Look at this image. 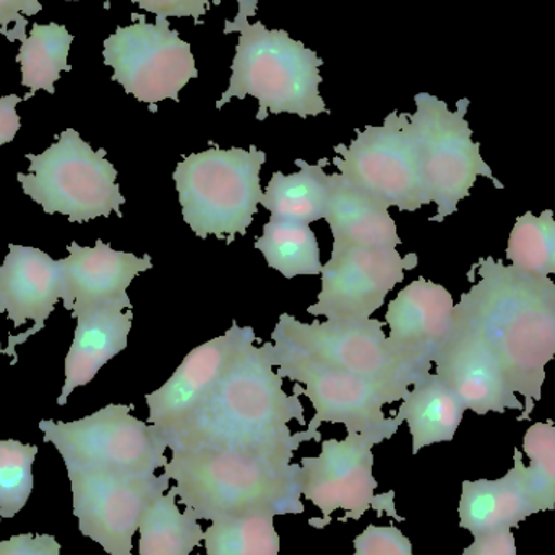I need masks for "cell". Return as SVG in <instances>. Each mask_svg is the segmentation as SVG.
I'll list each match as a JSON object with an SVG mask.
<instances>
[{
    "instance_id": "cell-23",
    "label": "cell",
    "mask_w": 555,
    "mask_h": 555,
    "mask_svg": "<svg viewBox=\"0 0 555 555\" xmlns=\"http://www.w3.org/2000/svg\"><path fill=\"white\" fill-rule=\"evenodd\" d=\"M323 220L332 231V247H393L401 244L388 208L343 179L330 175V198Z\"/></svg>"
},
{
    "instance_id": "cell-5",
    "label": "cell",
    "mask_w": 555,
    "mask_h": 555,
    "mask_svg": "<svg viewBox=\"0 0 555 555\" xmlns=\"http://www.w3.org/2000/svg\"><path fill=\"white\" fill-rule=\"evenodd\" d=\"M267 153L257 146L214 149L185 156L176 166V191L182 218L201 240L246 236L263 201L260 171Z\"/></svg>"
},
{
    "instance_id": "cell-41",
    "label": "cell",
    "mask_w": 555,
    "mask_h": 555,
    "mask_svg": "<svg viewBox=\"0 0 555 555\" xmlns=\"http://www.w3.org/2000/svg\"><path fill=\"white\" fill-rule=\"evenodd\" d=\"M67 2H80V0H67Z\"/></svg>"
},
{
    "instance_id": "cell-31",
    "label": "cell",
    "mask_w": 555,
    "mask_h": 555,
    "mask_svg": "<svg viewBox=\"0 0 555 555\" xmlns=\"http://www.w3.org/2000/svg\"><path fill=\"white\" fill-rule=\"evenodd\" d=\"M524 452L530 459L525 466L528 494L538 514L555 508V424L534 423L524 437Z\"/></svg>"
},
{
    "instance_id": "cell-18",
    "label": "cell",
    "mask_w": 555,
    "mask_h": 555,
    "mask_svg": "<svg viewBox=\"0 0 555 555\" xmlns=\"http://www.w3.org/2000/svg\"><path fill=\"white\" fill-rule=\"evenodd\" d=\"M0 287L9 320L18 328L33 320L35 325L28 332L9 336V346L2 354L10 356L15 365L18 361L15 348L29 336L44 328L55 304L64 299V260H54L35 247L10 244L3 266L0 267Z\"/></svg>"
},
{
    "instance_id": "cell-2",
    "label": "cell",
    "mask_w": 555,
    "mask_h": 555,
    "mask_svg": "<svg viewBox=\"0 0 555 555\" xmlns=\"http://www.w3.org/2000/svg\"><path fill=\"white\" fill-rule=\"evenodd\" d=\"M273 369L260 346H247L197 410L169 434V449L234 450L289 465L304 442L322 440L309 429L291 433V421L306 424L302 387L296 384L287 395Z\"/></svg>"
},
{
    "instance_id": "cell-40",
    "label": "cell",
    "mask_w": 555,
    "mask_h": 555,
    "mask_svg": "<svg viewBox=\"0 0 555 555\" xmlns=\"http://www.w3.org/2000/svg\"><path fill=\"white\" fill-rule=\"evenodd\" d=\"M5 312V304H3L2 287H0V315Z\"/></svg>"
},
{
    "instance_id": "cell-17",
    "label": "cell",
    "mask_w": 555,
    "mask_h": 555,
    "mask_svg": "<svg viewBox=\"0 0 555 555\" xmlns=\"http://www.w3.org/2000/svg\"><path fill=\"white\" fill-rule=\"evenodd\" d=\"M436 374L455 391L466 410L489 413L521 411L518 398L499 359L468 326L453 319L452 332L434 358Z\"/></svg>"
},
{
    "instance_id": "cell-36",
    "label": "cell",
    "mask_w": 555,
    "mask_h": 555,
    "mask_svg": "<svg viewBox=\"0 0 555 555\" xmlns=\"http://www.w3.org/2000/svg\"><path fill=\"white\" fill-rule=\"evenodd\" d=\"M0 555H61V544L51 534H18L0 541Z\"/></svg>"
},
{
    "instance_id": "cell-33",
    "label": "cell",
    "mask_w": 555,
    "mask_h": 555,
    "mask_svg": "<svg viewBox=\"0 0 555 555\" xmlns=\"http://www.w3.org/2000/svg\"><path fill=\"white\" fill-rule=\"evenodd\" d=\"M354 555H413V544L393 525H369L354 540Z\"/></svg>"
},
{
    "instance_id": "cell-25",
    "label": "cell",
    "mask_w": 555,
    "mask_h": 555,
    "mask_svg": "<svg viewBox=\"0 0 555 555\" xmlns=\"http://www.w3.org/2000/svg\"><path fill=\"white\" fill-rule=\"evenodd\" d=\"M296 165L299 171L294 175L273 172L260 205L278 220L312 224L323 220L328 207L330 175L323 171L326 159L317 165L296 159Z\"/></svg>"
},
{
    "instance_id": "cell-1",
    "label": "cell",
    "mask_w": 555,
    "mask_h": 555,
    "mask_svg": "<svg viewBox=\"0 0 555 555\" xmlns=\"http://www.w3.org/2000/svg\"><path fill=\"white\" fill-rule=\"evenodd\" d=\"M478 276L455 304L453 319L476 333L504 367L528 420L543 398L546 367L555 358V283L494 257L479 259Z\"/></svg>"
},
{
    "instance_id": "cell-15",
    "label": "cell",
    "mask_w": 555,
    "mask_h": 555,
    "mask_svg": "<svg viewBox=\"0 0 555 555\" xmlns=\"http://www.w3.org/2000/svg\"><path fill=\"white\" fill-rule=\"evenodd\" d=\"M417 262L416 254L401 257L393 247H332L317 302L307 313L335 322L371 319Z\"/></svg>"
},
{
    "instance_id": "cell-6",
    "label": "cell",
    "mask_w": 555,
    "mask_h": 555,
    "mask_svg": "<svg viewBox=\"0 0 555 555\" xmlns=\"http://www.w3.org/2000/svg\"><path fill=\"white\" fill-rule=\"evenodd\" d=\"M260 349L281 378L302 387L304 397L315 410L307 424L312 433H319L323 423L343 424L348 434H372L388 440L403 424L400 417L385 416L384 406L403 401L410 385L332 367L286 343H266Z\"/></svg>"
},
{
    "instance_id": "cell-10",
    "label": "cell",
    "mask_w": 555,
    "mask_h": 555,
    "mask_svg": "<svg viewBox=\"0 0 555 555\" xmlns=\"http://www.w3.org/2000/svg\"><path fill=\"white\" fill-rule=\"evenodd\" d=\"M335 153L333 165L343 179L388 210L414 214L429 205L410 114H388L382 126L365 127Z\"/></svg>"
},
{
    "instance_id": "cell-16",
    "label": "cell",
    "mask_w": 555,
    "mask_h": 555,
    "mask_svg": "<svg viewBox=\"0 0 555 555\" xmlns=\"http://www.w3.org/2000/svg\"><path fill=\"white\" fill-rule=\"evenodd\" d=\"M256 341V330L240 326L234 320L224 335L192 349L168 382L146 395L149 424L158 427L168 439L197 410L244 349Z\"/></svg>"
},
{
    "instance_id": "cell-22",
    "label": "cell",
    "mask_w": 555,
    "mask_h": 555,
    "mask_svg": "<svg viewBox=\"0 0 555 555\" xmlns=\"http://www.w3.org/2000/svg\"><path fill=\"white\" fill-rule=\"evenodd\" d=\"M538 514L528 494L524 475V453L515 449L514 468L501 479L463 482L460 499V528L473 538L514 530Z\"/></svg>"
},
{
    "instance_id": "cell-12",
    "label": "cell",
    "mask_w": 555,
    "mask_h": 555,
    "mask_svg": "<svg viewBox=\"0 0 555 555\" xmlns=\"http://www.w3.org/2000/svg\"><path fill=\"white\" fill-rule=\"evenodd\" d=\"M132 18L133 23L119 26L104 39V64L127 94L156 111L163 101H179L189 81L198 78L197 64L191 44L171 28L169 20Z\"/></svg>"
},
{
    "instance_id": "cell-42",
    "label": "cell",
    "mask_w": 555,
    "mask_h": 555,
    "mask_svg": "<svg viewBox=\"0 0 555 555\" xmlns=\"http://www.w3.org/2000/svg\"><path fill=\"white\" fill-rule=\"evenodd\" d=\"M3 352V349H2V346H0V354H2Z\"/></svg>"
},
{
    "instance_id": "cell-35",
    "label": "cell",
    "mask_w": 555,
    "mask_h": 555,
    "mask_svg": "<svg viewBox=\"0 0 555 555\" xmlns=\"http://www.w3.org/2000/svg\"><path fill=\"white\" fill-rule=\"evenodd\" d=\"M140 10L153 13L156 18H194L207 15L211 2L220 5V0H130Z\"/></svg>"
},
{
    "instance_id": "cell-37",
    "label": "cell",
    "mask_w": 555,
    "mask_h": 555,
    "mask_svg": "<svg viewBox=\"0 0 555 555\" xmlns=\"http://www.w3.org/2000/svg\"><path fill=\"white\" fill-rule=\"evenodd\" d=\"M463 555H518L512 530L475 538V543L463 551Z\"/></svg>"
},
{
    "instance_id": "cell-34",
    "label": "cell",
    "mask_w": 555,
    "mask_h": 555,
    "mask_svg": "<svg viewBox=\"0 0 555 555\" xmlns=\"http://www.w3.org/2000/svg\"><path fill=\"white\" fill-rule=\"evenodd\" d=\"M42 12L39 0H0V35L10 42L22 41L28 36V16Z\"/></svg>"
},
{
    "instance_id": "cell-4",
    "label": "cell",
    "mask_w": 555,
    "mask_h": 555,
    "mask_svg": "<svg viewBox=\"0 0 555 555\" xmlns=\"http://www.w3.org/2000/svg\"><path fill=\"white\" fill-rule=\"evenodd\" d=\"M227 33H240L231 78L217 103L221 109L231 100L253 96L259 101L257 119L272 114L317 117L328 113L320 94L323 61L304 42L284 29H269L262 22L250 23L236 15L227 23Z\"/></svg>"
},
{
    "instance_id": "cell-7",
    "label": "cell",
    "mask_w": 555,
    "mask_h": 555,
    "mask_svg": "<svg viewBox=\"0 0 555 555\" xmlns=\"http://www.w3.org/2000/svg\"><path fill=\"white\" fill-rule=\"evenodd\" d=\"M106 155V150L91 149L77 130L67 129L41 155H26L29 175L20 172L16 179L44 214L65 215L70 223L83 224L111 214L122 218L126 197Z\"/></svg>"
},
{
    "instance_id": "cell-29",
    "label": "cell",
    "mask_w": 555,
    "mask_h": 555,
    "mask_svg": "<svg viewBox=\"0 0 555 555\" xmlns=\"http://www.w3.org/2000/svg\"><path fill=\"white\" fill-rule=\"evenodd\" d=\"M208 555H280L275 517L267 514L214 521L205 531Z\"/></svg>"
},
{
    "instance_id": "cell-43",
    "label": "cell",
    "mask_w": 555,
    "mask_h": 555,
    "mask_svg": "<svg viewBox=\"0 0 555 555\" xmlns=\"http://www.w3.org/2000/svg\"><path fill=\"white\" fill-rule=\"evenodd\" d=\"M0 520H2V517H0Z\"/></svg>"
},
{
    "instance_id": "cell-14",
    "label": "cell",
    "mask_w": 555,
    "mask_h": 555,
    "mask_svg": "<svg viewBox=\"0 0 555 555\" xmlns=\"http://www.w3.org/2000/svg\"><path fill=\"white\" fill-rule=\"evenodd\" d=\"M74 515L83 537L109 555H133V534L153 504L168 491L171 479L162 476H124L68 468Z\"/></svg>"
},
{
    "instance_id": "cell-27",
    "label": "cell",
    "mask_w": 555,
    "mask_h": 555,
    "mask_svg": "<svg viewBox=\"0 0 555 555\" xmlns=\"http://www.w3.org/2000/svg\"><path fill=\"white\" fill-rule=\"evenodd\" d=\"M178 492L163 494L140 524V555H191L205 538L204 528L191 507L179 512Z\"/></svg>"
},
{
    "instance_id": "cell-19",
    "label": "cell",
    "mask_w": 555,
    "mask_h": 555,
    "mask_svg": "<svg viewBox=\"0 0 555 555\" xmlns=\"http://www.w3.org/2000/svg\"><path fill=\"white\" fill-rule=\"evenodd\" d=\"M64 259V307L70 312L100 306H124L133 309L127 289L140 273L153 269L152 257L114 250L96 241L93 249L68 244Z\"/></svg>"
},
{
    "instance_id": "cell-26",
    "label": "cell",
    "mask_w": 555,
    "mask_h": 555,
    "mask_svg": "<svg viewBox=\"0 0 555 555\" xmlns=\"http://www.w3.org/2000/svg\"><path fill=\"white\" fill-rule=\"evenodd\" d=\"M74 44V35L67 26L51 22L48 25L33 23L28 36L20 41L16 62L22 74V85L29 93V100L38 91L55 93V83L64 72H70L68 55Z\"/></svg>"
},
{
    "instance_id": "cell-21",
    "label": "cell",
    "mask_w": 555,
    "mask_h": 555,
    "mask_svg": "<svg viewBox=\"0 0 555 555\" xmlns=\"http://www.w3.org/2000/svg\"><path fill=\"white\" fill-rule=\"evenodd\" d=\"M77 319L74 343L65 358V382L59 406L67 404L68 397L77 387L90 384L100 369L129 345L132 330V310L124 306L88 307L74 310Z\"/></svg>"
},
{
    "instance_id": "cell-38",
    "label": "cell",
    "mask_w": 555,
    "mask_h": 555,
    "mask_svg": "<svg viewBox=\"0 0 555 555\" xmlns=\"http://www.w3.org/2000/svg\"><path fill=\"white\" fill-rule=\"evenodd\" d=\"M22 101L23 98L18 94H7L0 98V146L12 142L22 127V120L16 113V107Z\"/></svg>"
},
{
    "instance_id": "cell-3",
    "label": "cell",
    "mask_w": 555,
    "mask_h": 555,
    "mask_svg": "<svg viewBox=\"0 0 555 555\" xmlns=\"http://www.w3.org/2000/svg\"><path fill=\"white\" fill-rule=\"evenodd\" d=\"M165 475L198 520L302 514V466L234 450H171Z\"/></svg>"
},
{
    "instance_id": "cell-9",
    "label": "cell",
    "mask_w": 555,
    "mask_h": 555,
    "mask_svg": "<svg viewBox=\"0 0 555 555\" xmlns=\"http://www.w3.org/2000/svg\"><path fill=\"white\" fill-rule=\"evenodd\" d=\"M132 406L109 404L83 420L55 423L44 420L39 429L68 468L124 476L155 475L168 465V440L162 430L130 414Z\"/></svg>"
},
{
    "instance_id": "cell-32",
    "label": "cell",
    "mask_w": 555,
    "mask_h": 555,
    "mask_svg": "<svg viewBox=\"0 0 555 555\" xmlns=\"http://www.w3.org/2000/svg\"><path fill=\"white\" fill-rule=\"evenodd\" d=\"M36 455V446L18 440H0V517H15L28 502Z\"/></svg>"
},
{
    "instance_id": "cell-24",
    "label": "cell",
    "mask_w": 555,
    "mask_h": 555,
    "mask_svg": "<svg viewBox=\"0 0 555 555\" xmlns=\"http://www.w3.org/2000/svg\"><path fill=\"white\" fill-rule=\"evenodd\" d=\"M465 411L455 391L436 372H430L411 387L397 417L408 423L413 455H417L424 447L452 442Z\"/></svg>"
},
{
    "instance_id": "cell-39",
    "label": "cell",
    "mask_w": 555,
    "mask_h": 555,
    "mask_svg": "<svg viewBox=\"0 0 555 555\" xmlns=\"http://www.w3.org/2000/svg\"><path fill=\"white\" fill-rule=\"evenodd\" d=\"M221 2H223V0H220V3ZM237 3H240V12H237V15L246 16V18L256 15L259 0H237Z\"/></svg>"
},
{
    "instance_id": "cell-30",
    "label": "cell",
    "mask_w": 555,
    "mask_h": 555,
    "mask_svg": "<svg viewBox=\"0 0 555 555\" xmlns=\"http://www.w3.org/2000/svg\"><path fill=\"white\" fill-rule=\"evenodd\" d=\"M505 257L512 266L534 275L555 276V218L553 210L521 215L508 236Z\"/></svg>"
},
{
    "instance_id": "cell-13",
    "label": "cell",
    "mask_w": 555,
    "mask_h": 555,
    "mask_svg": "<svg viewBox=\"0 0 555 555\" xmlns=\"http://www.w3.org/2000/svg\"><path fill=\"white\" fill-rule=\"evenodd\" d=\"M382 442L372 434H348L345 440H323L317 459H302V495L323 514V520H310V527H326L339 508L345 511L339 521L361 520L369 508L404 521L395 511L393 491L375 495L378 482L372 473V447Z\"/></svg>"
},
{
    "instance_id": "cell-11",
    "label": "cell",
    "mask_w": 555,
    "mask_h": 555,
    "mask_svg": "<svg viewBox=\"0 0 555 555\" xmlns=\"http://www.w3.org/2000/svg\"><path fill=\"white\" fill-rule=\"evenodd\" d=\"M384 325L378 319L304 323L289 313H281L272 341L294 346L332 367L413 387L433 372L434 364L391 345Z\"/></svg>"
},
{
    "instance_id": "cell-8",
    "label": "cell",
    "mask_w": 555,
    "mask_h": 555,
    "mask_svg": "<svg viewBox=\"0 0 555 555\" xmlns=\"http://www.w3.org/2000/svg\"><path fill=\"white\" fill-rule=\"evenodd\" d=\"M414 103L416 113L410 114V120L420 150L424 189L429 205L437 207L429 221L442 223L459 211L460 202L469 197L479 178L489 179L498 189L504 185L482 158L481 143L473 140L466 120L468 98L459 101L456 111L429 93L416 94Z\"/></svg>"
},
{
    "instance_id": "cell-20",
    "label": "cell",
    "mask_w": 555,
    "mask_h": 555,
    "mask_svg": "<svg viewBox=\"0 0 555 555\" xmlns=\"http://www.w3.org/2000/svg\"><path fill=\"white\" fill-rule=\"evenodd\" d=\"M453 310L455 300L446 286L417 278L388 304V341L434 364L437 351L452 332Z\"/></svg>"
},
{
    "instance_id": "cell-28",
    "label": "cell",
    "mask_w": 555,
    "mask_h": 555,
    "mask_svg": "<svg viewBox=\"0 0 555 555\" xmlns=\"http://www.w3.org/2000/svg\"><path fill=\"white\" fill-rule=\"evenodd\" d=\"M256 249L267 266L286 280L322 273L319 241L310 224L270 217L262 236L257 237Z\"/></svg>"
}]
</instances>
